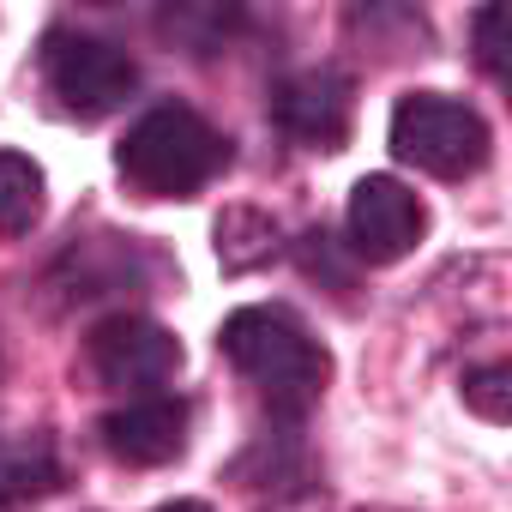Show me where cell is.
<instances>
[{
  "label": "cell",
  "instance_id": "1",
  "mask_svg": "<svg viewBox=\"0 0 512 512\" xmlns=\"http://www.w3.org/2000/svg\"><path fill=\"white\" fill-rule=\"evenodd\" d=\"M217 350L235 362L241 380H253L278 416H308L332 380V356L326 344L290 314V308H235L217 332Z\"/></svg>",
  "mask_w": 512,
  "mask_h": 512
},
{
  "label": "cell",
  "instance_id": "2",
  "mask_svg": "<svg viewBox=\"0 0 512 512\" xmlns=\"http://www.w3.org/2000/svg\"><path fill=\"white\" fill-rule=\"evenodd\" d=\"M115 169L139 199H193L229 169V139L205 115L163 103L127 127V139L115 145Z\"/></svg>",
  "mask_w": 512,
  "mask_h": 512
},
{
  "label": "cell",
  "instance_id": "3",
  "mask_svg": "<svg viewBox=\"0 0 512 512\" xmlns=\"http://www.w3.org/2000/svg\"><path fill=\"white\" fill-rule=\"evenodd\" d=\"M488 121L446 91H410L392 109V151L434 181H464L488 163Z\"/></svg>",
  "mask_w": 512,
  "mask_h": 512
},
{
  "label": "cell",
  "instance_id": "4",
  "mask_svg": "<svg viewBox=\"0 0 512 512\" xmlns=\"http://www.w3.org/2000/svg\"><path fill=\"white\" fill-rule=\"evenodd\" d=\"M43 85L49 97L61 103V115L73 121H103L115 115L133 85H139V67L121 43L109 37H85V31H49L43 43Z\"/></svg>",
  "mask_w": 512,
  "mask_h": 512
},
{
  "label": "cell",
  "instance_id": "5",
  "mask_svg": "<svg viewBox=\"0 0 512 512\" xmlns=\"http://www.w3.org/2000/svg\"><path fill=\"white\" fill-rule=\"evenodd\" d=\"M85 362L103 386L115 392H139L151 398L157 386H169L181 374V338L145 314H109L91 338H85Z\"/></svg>",
  "mask_w": 512,
  "mask_h": 512
},
{
  "label": "cell",
  "instance_id": "6",
  "mask_svg": "<svg viewBox=\"0 0 512 512\" xmlns=\"http://www.w3.org/2000/svg\"><path fill=\"white\" fill-rule=\"evenodd\" d=\"M344 229H350V253L368 266H392L422 241L428 229V205L398 181V175H362L350 187V211H344Z\"/></svg>",
  "mask_w": 512,
  "mask_h": 512
},
{
  "label": "cell",
  "instance_id": "7",
  "mask_svg": "<svg viewBox=\"0 0 512 512\" xmlns=\"http://www.w3.org/2000/svg\"><path fill=\"white\" fill-rule=\"evenodd\" d=\"M272 121L284 139H296L308 151H344V139L356 127V85L338 67H302V73L278 79Z\"/></svg>",
  "mask_w": 512,
  "mask_h": 512
},
{
  "label": "cell",
  "instance_id": "8",
  "mask_svg": "<svg viewBox=\"0 0 512 512\" xmlns=\"http://www.w3.org/2000/svg\"><path fill=\"white\" fill-rule=\"evenodd\" d=\"M97 440L115 464L127 470H157V464H175L187 452V404L181 398H127L121 410H109L97 422Z\"/></svg>",
  "mask_w": 512,
  "mask_h": 512
},
{
  "label": "cell",
  "instance_id": "9",
  "mask_svg": "<svg viewBox=\"0 0 512 512\" xmlns=\"http://www.w3.org/2000/svg\"><path fill=\"white\" fill-rule=\"evenodd\" d=\"M61 488V452L49 434H7L0 440V512L31 506Z\"/></svg>",
  "mask_w": 512,
  "mask_h": 512
},
{
  "label": "cell",
  "instance_id": "10",
  "mask_svg": "<svg viewBox=\"0 0 512 512\" xmlns=\"http://www.w3.org/2000/svg\"><path fill=\"white\" fill-rule=\"evenodd\" d=\"M43 223V169L25 151H0V241H19Z\"/></svg>",
  "mask_w": 512,
  "mask_h": 512
},
{
  "label": "cell",
  "instance_id": "11",
  "mask_svg": "<svg viewBox=\"0 0 512 512\" xmlns=\"http://www.w3.org/2000/svg\"><path fill=\"white\" fill-rule=\"evenodd\" d=\"M272 253H278V223L266 211L229 205L217 217V260H223V272H253V266H266Z\"/></svg>",
  "mask_w": 512,
  "mask_h": 512
},
{
  "label": "cell",
  "instance_id": "12",
  "mask_svg": "<svg viewBox=\"0 0 512 512\" xmlns=\"http://www.w3.org/2000/svg\"><path fill=\"white\" fill-rule=\"evenodd\" d=\"M464 404H470L482 422H506V416H512V368L494 362V368L464 374Z\"/></svg>",
  "mask_w": 512,
  "mask_h": 512
},
{
  "label": "cell",
  "instance_id": "13",
  "mask_svg": "<svg viewBox=\"0 0 512 512\" xmlns=\"http://www.w3.org/2000/svg\"><path fill=\"white\" fill-rule=\"evenodd\" d=\"M500 25H506L500 7H482V13H476V61H482L488 79H506V61H500Z\"/></svg>",
  "mask_w": 512,
  "mask_h": 512
},
{
  "label": "cell",
  "instance_id": "14",
  "mask_svg": "<svg viewBox=\"0 0 512 512\" xmlns=\"http://www.w3.org/2000/svg\"><path fill=\"white\" fill-rule=\"evenodd\" d=\"M157 512H211V506H205V500H163Z\"/></svg>",
  "mask_w": 512,
  "mask_h": 512
}]
</instances>
